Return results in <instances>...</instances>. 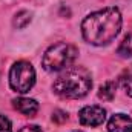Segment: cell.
<instances>
[{"label": "cell", "instance_id": "cell-1", "mask_svg": "<svg viewBox=\"0 0 132 132\" xmlns=\"http://www.w3.org/2000/svg\"><path fill=\"white\" fill-rule=\"evenodd\" d=\"M121 12L118 8H104L91 12L81 23L83 38L94 46H104L115 40L121 29Z\"/></svg>", "mask_w": 132, "mask_h": 132}, {"label": "cell", "instance_id": "cell-2", "mask_svg": "<svg viewBox=\"0 0 132 132\" xmlns=\"http://www.w3.org/2000/svg\"><path fill=\"white\" fill-rule=\"evenodd\" d=\"M92 88V78L88 69L81 66H69L55 78L52 91L66 100L83 98Z\"/></svg>", "mask_w": 132, "mask_h": 132}, {"label": "cell", "instance_id": "cell-3", "mask_svg": "<svg viewBox=\"0 0 132 132\" xmlns=\"http://www.w3.org/2000/svg\"><path fill=\"white\" fill-rule=\"evenodd\" d=\"M77 54H78V51L75 46H72L66 42H59L46 49L43 60H42V66L48 72L65 71L66 68H69L75 62Z\"/></svg>", "mask_w": 132, "mask_h": 132}, {"label": "cell", "instance_id": "cell-4", "mask_svg": "<svg viewBox=\"0 0 132 132\" xmlns=\"http://www.w3.org/2000/svg\"><path fill=\"white\" fill-rule=\"evenodd\" d=\"M35 83V71L29 62H15L9 71V86L19 94H26Z\"/></svg>", "mask_w": 132, "mask_h": 132}, {"label": "cell", "instance_id": "cell-5", "mask_svg": "<svg viewBox=\"0 0 132 132\" xmlns=\"http://www.w3.org/2000/svg\"><path fill=\"white\" fill-rule=\"evenodd\" d=\"M106 118V111L97 106V104H92V106H85L83 109H80L78 112V120L83 126H100Z\"/></svg>", "mask_w": 132, "mask_h": 132}, {"label": "cell", "instance_id": "cell-6", "mask_svg": "<svg viewBox=\"0 0 132 132\" xmlns=\"http://www.w3.org/2000/svg\"><path fill=\"white\" fill-rule=\"evenodd\" d=\"M108 132H132V118L126 114H115L108 123Z\"/></svg>", "mask_w": 132, "mask_h": 132}, {"label": "cell", "instance_id": "cell-7", "mask_svg": "<svg viewBox=\"0 0 132 132\" xmlns=\"http://www.w3.org/2000/svg\"><path fill=\"white\" fill-rule=\"evenodd\" d=\"M12 106L15 111H19L20 114L26 115V117H34L38 111V103L32 98H26V97H19V98L12 100Z\"/></svg>", "mask_w": 132, "mask_h": 132}, {"label": "cell", "instance_id": "cell-8", "mask_svg": "<svg viewBox=\"0 0 132 132\" xmlns=\"http://www.w3.org/2000/svg\"><path fill=\"white\" fill-rule=\"evenodd\" d=\"M115 92H117V83L115 81H106L100 86L98 89V98L103 101H111V100L115 97Z\"/></svg>", "mask_w": 132, "mask_h": 132}, {"label": "cell", "instance_id": "cell-9", "mask_svg": "<svg viewBox=\"0 0 132 132\" xmlns=\"http://www.w3.org/2000/svg\"><path fill=\"white\" fill-rule=\"evenodd\" d=\"M118 85L121 86V89L129 95L132 97V65L128 66L118 77Z\"/></svg>", "mask_w": 132, "mask_h": 132}, {"label": "cell", "instance_id": "cell-10", "mask_svg": "<svg viewBox=\"0 0 132 132\" xmlns=\"http://www.w3.org/2000/svg\"><path fill=\"white\" fill-rule=\"evenodd\" d=\"M117 52L120 54V57L123 59H128V57H132V34H126L125 38L121 40Z\"/></svg>", "mask_w": 132, "mask_h": 132}, {"label": "cell", "instance_id": "cell-11", "mask_svg": "<svg viewBox=\"0 0 132 132\" xmlns=\"http://www.w3.org/2000/svg\"><path fill=\"white\" fill-rule=\"evenodd\" d=\"M31 12L29 11H20L14 15V20H12V25L17 28V29H23L25 26H28L31 23Z\"/></svg>", "mask_w": 132, "mask_h": 132}, {"label": "cell", "instance_id": "cell-12", "mask_svg": "<svg viewBox=\"0 0 132 132\" xmlns=\"http://www.w3.org/2000/svg\"><path fill=\"white\" fill-rule=\"evenodd\" d=\"M11 131H12L11 121L5 115H0V132H11Z\"/></svg>", "mask_w": 132, "mask_h": 132}, {"label": "cell", "instance_id": "cell-13", "mask_svg": "<svg viewBox=\"0 0 132 132\" xmlns=\"http://www.w3.org/2000/svg\"><path fill=\"white\" fill-rule=\"evenodd\" d=\"M19 132H42V129L35 125H29V126H23Z\"/></svg>", "mask_w": 132, "mask_h": 132}, {"label": "cell", "instance_id": "cell-14", "mask_svg": "<svg viewBox=\"0 0 132 132\" xmlns=\"http://www.w3.org/2000/svg\"><path fill=\"white\" fill-rule=\"evenodd\" d=\"M75 132H78V131H75Z\"/></svg>", "mask_w": 132, "mask_h": 132}]
</instances>
